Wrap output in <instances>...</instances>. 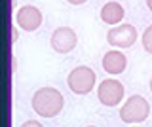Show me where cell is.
Listing matches in <instances>:
<instances>
[{"mask_svg": "<svg viewBox=\"0 0 152 127\" xmlns=\"http://www.w3.org/2000/svg\"><path fill=\"white\" fill-rule=\"evenodd\" d=\"M32 110L42 118H55L63 110L65 97L59 89L55 87H42L32 95Z\"/></svg>", "mask_w": 152, "mask_h": 127, "instance_id": "1", "label": "cell"}, {"mask_svg": "<svg viewBox=\"0 0 152 127\" xmlns=\"http://www.w3.org/2000/svg\"><path fill=\"white\" fill-rule=\"evenodd\" d=\"M150 114V105L145 97L131 95L120 108V118L124 123H141Z\"/></svg>", "mask_w": 152, "mask_h": 127, "instance_id": "2", "label": "cell"}, {"mask_svg": "<svg viewBox=\"0 0 152 127\" xmlns=\"http://www.w3.org/2000/svg\"><path fill=\"white\" fill-rule=\"evenodd\" d=\"M95 82H97V76L89 67H76L70 70L69 78H66V83H69V89L76 95H88L89 91L95 87Z\"/></svg>", "mask_w": 152, "mask_h": 127, "instance_id": "3", "label": "cell"}, {"mask_svg": "<svg viewBox=\"0 0 152 127\" xmlns=\"http://www.w3.org/2000/svg\"><path fill=\"white\" fill-rule=\"evenodd\" d=\"M107 42L112 48H122V49L131 48L137 42V29L133 25H129V23L116 25L107 32Z\"/></svg>", "mask_w": 152, "mask_h": 127, "instance_id": "4", "label": "cell"}, {"mask_svg": "<svg viewBox=\"0 0 152 127\" xmlns=\"http://www.w3.org/2000/svg\"><path fill=\"white\" fill-rule=\"evenodd\" d=\"M97 97L104 106H118L124 99V86L118 80H103L97 87Z\"/></svg>", "mask_w": 152, "mask_h": 127, "instance_id": "5", "label": "cell"}, {"mask_svg": "<svg viewBox=\"0 0 152 127\" xmlns=\"http://www.w3.org/2000/svg\"><path fill=\"white\" fill-rule=\"evenodd\" d=\"M50 44H51V48H53L57 53L66 55V53H70V51L76 48L78 36H76V32L70 29V27H59V29L53 30Z\"/></svg>", "mask_w": 152, "mask_h": 127, "instance_id": "6", "label": "cell"}, {"mask_svg": "<svg viewBox=\"0 0 152 127\" xmlns=\"http://www.w3.org/2000/svg\"><path fill=\"white\" fill-rule=\"evenodd\" d=\"M15 21L23 30L34 32L36 29H40L44 17H42V12L36 6H21L15 13Z\"/></svg>", "mask_w": 152, "mask_h": 127, "instance_id": "7", "label": "cell"}, {"mask_svg": "<svg viewBox=\"0 0 152 127\" xmlns=\"http://www.w3.org/2000/svg\"><path fill=\"white\" fill-rule=\"evenodd\" d=\"M126 67H127V57L122 53V51L110 49V51L104 53V57H103V68H104V72L116 76V74H122L124 70H126Z\"/></svg>", "mask_w": 152, "mask_h": 127, "instance_id": "8", "label": "cell"}, {"mask_svg": "<svg viewBox=\"0 0 152 127\" xmlns=\"http://www.w3.org/2000/svg\"><path fill=\"white\" fill-rule=\"evenodd\" d=\"M124 15H126V12H124L122 4L118 2H107L101 8V19L107 25H118L124 19Z\"/></svg>", "mask_w": 152, "mask_h": 127, "instance_id": "9", "label": "cell"}, {"mask_svg": "<svg viewBox=\"0 0 152 127\" xmlns=\"http://www.w3.org/2000/svg\"><path fill=\"white\" fill-rule=\"evenodd\" d=\"M141 42H142V48H145V51L152 55V25H150V27H146V30L142 32Z\"/></svg>", "mask_w": 152, "mask_h": 127, "instance_id": "10", "label": "cell"}, {"mask_svg": "<svg viewBox=\"0 0 152 127\" xmlns=\"http://www.w3.org/2000/svg\"><path fill=\"white\" fill-rule=\"evenodd\" d=\"M21 127H42V123H40V121H36V120H28V121H25Z\"/></svg>", "mask_w": 152, "mask_h": 127, "instance_id": "11", "label": "cell"}, {"mask_svg": "<svg viewBox=\"0 0 152 127\" xmlns=\"http://www.w3.org/2000/svg\"><path fill=\"white\" fill-rule=\"evenodd\" d=\"M69 4H72V6H80V4H86L88 0H66Z\"/></svg>", "mask_w": 152, "mask_h": 127, "instance_id": "12", "label": "cell"}, {"mask_svg": "<svg viewBox=\"0 0 152 127\" xmlns=\"http://www.w3.org/2000/svg\"><path fill=\"white\" fill-rule=\"evenodd\" d=\"M146 8H148V10L152 12V0H146Z\"/></svg>", "mask_w": 152, "mask_h": 127, "instance_id": "13", "label": "cell"}, {"mask_svg": "<svg viewBox=\"0 0 152 127\" xmlns=\"http://www.w3.org/2000/svg\"><path fill=\"white\" fill-rule=\"evenodd\" d=\"M150 91H152V80H150Z\"/></svg>", "mask_w": 152, "mask_h": 127, "instance_id": "14", "label": "cell"}, {"mask_svg": "<svg viewBox=\"0 0 152 127\" xmlns=\"http://www.w3.org/2000/svg\"><path fill=\"white\" fill-rule=\"evenodd\" d=\"M89 127H95V125H89Z\"/></svg>", "mask_w": 152, "mask_h": 127, "instance_id": "15", "label": "cell"}]
</instances>
